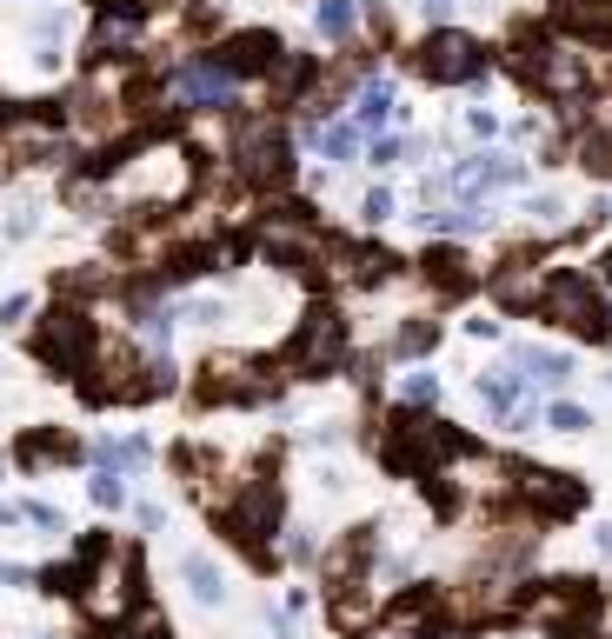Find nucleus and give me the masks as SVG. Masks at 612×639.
I'll return each instance as SVG.
<instances>
[{"mask_svg":"<svg viewBox=\"0 0 612 639\" xmlns=\"http://www.w3.org/2000/svg\"><path fill=\"white\" fill-rule=\"evenodd\" d=\"M93 320L80 313V307H53L47 320H40V333H33V353L47 360V367H60V373H87V360H93Z\"/></svg>","mask_w":612,"mask_h":639,"instance_id":"obj_9","label":"nucleus"},{"mask_svg":"<svg viewBox=\"0 0 612 639\" xmlns=\"http://www.w3.org/2000/svg\"><path fill=\"white\" fill-rule=\"evenodd\" d=\"M73 600H80V613L100 620V627L133 620V613H140V560H133L127 547H87L80 580H73Z\"/></svg>","mask_w":612,"mask_h":639,"instance_id":"obj_1","label":"nucleus"},{"mask_svg":"<svg viewBox=\"0 0 612 639\" xmlns=\"http://www.w3.org/2000/svg\"><path fill=\"white\" fill-rule=\"evenodd\" d=\"M93 507H107V513H120V507H127V480L100 467V473H93Z\"/></svg>","mask_w":612,"mask_h":639,"instance_id":"obj_38","label":"nucleus"},{"mask_svg":"<svg viewBox=\"0 0 612 639\" xmlns=\"http://www.w3.org/2000/svg\"><path fill=\"white\" fill-rule=\"evenodd\" d=\"M526 180V160H513V153H480V160H460L453 173H447V187L453 193H493V187H520Z\"/></svg>","mask_w":612,"mask_h":639,"instance_id":"obj_18","label":"nucleus"},{"mask_svg":"<svg viewBox=\"0 0 612 639\" xmlns=\"http://www.w3.org/2000/svg\"><path fill=\"white\" fill-rule=\"evenodd\" d=\"M87 373H93V380H87V400H153V393H147V353L127 347V340L93 347Z\"/></svg>","mask_w":612,"mask_h":639,"instance_id":"obj_10","label":"nucleus"},{"mask_svg":"<svg viewBox=\"0 0 612 639\" xmlns=\"http://www.w3.org/2000/svg\"><path fill=\"white\" fill-rule=\"evenodd\" d=\"M546 267H533V260H506L500 273H493V300L500 307H513V313H540V300H546Z\"/></svg>","mask_w":612,"mask_h":639,"instance_id":"obj_19","label":"nucleus"},{"mask_svg":"<svg viewBox=\"0 0 612 639\" xmlns=\"http://www.w3.org/2000/svg\"><path fill=\"white\" fill-rule=\"evenodd\" d=\"M540 313L546 320H560V327H573L580 340H600L606 333V293L586 280V273H553L546 280V300H540Z\"/></svg>","mask_w":612,"mask_h":639,"instance_id":"obj_7","label":"nucleus"},{"mask_svg":"<svg viewBox=\"0 0 612 639\" xmlns=\"http://www.w3.org/2000/svg\"><path fill=\"white\" fill-rule=\"evenodd\" d=\"M546 427H553V433H586V427H593V413H586V407H573V400H553V407H546Z\"/></svg>","mask_w":612,"mask_h":639,"instance_id":"obj_35","label":"nucleus"},{"mask_svg":"<svg viewBox=\"0 0 612 639\" xmlns=\"http://www.w3.org/2000/svg\"><path fill=\"white\" fill-rule=\"evenodd\" d=\"M340 360H347V320H340L333 307H307L300 333L287 340V373H300V380H327Z\"/></svg>","mask_w":612,"mask_h":639,"instance_id":"obj_5","label":"nucleus"},{"mask_svg":"<svg viewBox=\"0 0 612 639\" xmlns=\"http://www.w3.org/2000/svg\"><path fill=\"white\" fill-rule=\"evenodd\" d=\"M280 553H287V560H313V540H307V533H287V547H280Z\"/></svg>","mask_w":612,"mask_h":639,"instance_id":"obj_45","label":"nucleus"},{"mask_svg":"<svg viewBox=\"0 0 612 639\" xmlns=\"http://www.w3.org/2000/svg\"><path fill=\"white\" fill-rule=\"evenodd\" d=\"M453 7H466V0H427V13H453Z\"/></svg>","mask_w":612,"mask_h":639,"instance_id":"obj_49","label":"nucleus"},{"mask_svg":"<svg viewBox=\"0 0 612 639\" xmlns=\"http://www.w3.org/2000/svg\"><path fill=\"white\" fill-rule=\"evenodd\" d=\"M113 193H120L127 207H173V200L193 193V153H187L180 140H153V147H140L133 160H120Z\"/></svg>","mask_w":612,"mask_h":639,"instance_id":"obj_3","label":"nucleus"},{"mask_svg":"<svg viewBox=\"0 0 612 639\" xmlns=\"http://www.w3.org/2000/svg\"><path fill=\"white\" fill-rule=\"evenodd\" d=\"M313 153L320 160H353V147H360V127L353 120H313Z\"/></svg>","mask_w":612,"mask_h":639,"instance_id":"obj_28","label":"nucleus"},{"mask_svg":"<svg viewBox=\"0 0 612 639\" xmlns=\"http://www.w3.org/2000/svg\"><path fill=\"white\" fill-rule=\"evenodd\" d=\"M0 587H27V567H0Z\"/></svg>","mask_w":612,"mask_h":639,"instance_id":"obj_48","label":"nucleus"},{"mask_svg":"<svg viewBox=\"0 0 612 639\" xmlns=\"http://www.w3.org/2000/svg\"><path fill=\"white\" fill-rule=\"evenodd\" d=\"M313 27H320V40H353L360 13H353V0H320L313 7Z\"/></svg>","mask_w":612,"mask_h":639,"instance_id":"obj_31","label":"nucleus"},{"mask_svg":"<svg viewBox=\"0 0 612 639\" xmlns=\"http://www.w3.org/2000/svg\"><path fill=\"white\" fill-rule=\"evenodd\" d=\"M167 80H173V87H180V93H187L193 107H207V113H213V107H233V93H240V73H233V67H227L220 53L180 60V67H173Z\"/></svg>","mask_w":612,"mask_h":639,"instance_id":"obj_15","label":"nucleus"},{"mask_svg":"<svg viewBox=\"0 0 612 639\" xmlns=\"http://www.w3.org/2000/svg\"><path fill=\"white\" fill-rule=\"evenodd\" d=\"M420 227H427V233H453V240H466V233L486 227V213H480V207H453V213H427Z\"/></svg>","mask_w":612,"mask_h":639,"instance_id":"obj_32","label":"nucleus"},{"mask_svg":"<svg viewBox=\"0 0 612 639\" xmlns=\"http://www.w3.org/2000/svg\"><path fill=\"white\" fill-rule=\"evenodd\" d=\"M273 393H280V380H273L260 360H247V353H213L207 373H200V400H240V407H260V400H273Z\"/></svg>","mask_w":612,"mask_h":639,"instance_id":"obj_11","label":"nucleus"},{"mask_svg":"<svg viewBox=\"0 0 612 639\" xmlns=\"http://www.w3.org/2000/svg\"><path fill=\"white\" fill-rule=\"evenodd\" d=\"M513 73L526 87H540L546 100H580L593 87V67H586V40L580 33H540V40H520L513 47Z\"/></svg>","mask_w":612,"mask_h":639,"instance_id":"obj_2","label":"nucleus"},{"mask_svg":"<svg viewBox=\"0 0 612 639\" xmlns=\"http://www.w3.org/2000/svg\"><path fill=\"white\" fill-rule=\"evenodd\" d=\"M107 7H113V13H133V20H140V13H153V7H167V0H107Z\"/></svg>","mask_w":612,"mask_h":639,"instance_id":"obj_46","label":"nucleus"},{"mask_svg":"<svg viewBox=\"0 0 612 639\" xmlns=\"http://www.w3.org/2000/svg\"><path fill=\"white\" fill-rule=\"evenodd\" d=\"M400 153H407V147H400V140H380V133H373V167H393V160H400Z\"/></svg>","mask_w":612,"mask_h":639,"instance_id":"obj_44","label":"nucleus"},{"mask_svg":"<svg viewBox=\"0 0 612 639\" xmlns=\"http://www.w3.org/2000/svg\"><path fill=\"white\" fill-rule=\"evenodd\" d=\"M260 240H267V253H273V260H287V267H300V273H313V267H320V247H327V233L313 227V213H307V207H280V213L267 220V233H260Z\"/></svg>","mask_w":612,"mask_h":639,"instance_id":"obj_13","label":"nucleus"},{"mask_svg":"<svg viewBox=\"0 0 612 639\" xmlns=\"http://www.w3.org/2000/svg\"><path fill=\"white\" fill-rule=\"evenodd\" d=\"M20 520H33V527H47V533H67V520H60L53 507H40V500H33V507H20Z\"/></svg>","mask_w":612,"mask_h":639,"instance_id":"obj_42","label":"nucleus"},{"mask_svg":"<svg viewBox=\"0 0 612 639\" xmlns=\"http://www.w3.org/2000/svg\"><path fill=\"white\" fill-rule=\"evenodd\" d=\"M180 573H187V587H193V600H200V607H220V600H227V573H220L207 553H187V560H180Z\"/></svg>","mask_w":612,"mask_h":639,"instance_id":"obj_30","label":"nucleus"},{"mask_svg":"<svg viewBox=\"0 0 612 639\" xmlns=\"http://www.w3.org/2000/svg\"><path fill=\"white\" fill-rule=\"evenodd\" d=\"M307 87H313V60L307 53H280L273 67H267V100L280 107V100H307Z\"/></svg>","mask_w":612,"mask_h":639,"instance_id":"obj_23","label":"nucleus"},{"mask_svg":"<svg viewBox=\"0 0 612 639\" xmlns=\"http://www.w3.org/2000/svg\"><path fill=\"white\" fill-rule=\"evenodd\" d=\"M433 347H440V320H407L400 340H393V353H407V360H420V353H433Z\"/></svg>","mask_w":612,"mask_h":639,"instance_id":"obj_34","label":"nucleus"},{"mask_svg":"<svg viewBox=\"0 0 612 639\" xmlns=\"http://www.w3.org/2000/svg\"><path fill=\"white\" fill-rule=\"evenodd\" d=\"M600 293H606V313H612V253L600 260Z\"/></svg>","mask_w":612,"mask_h":639,"instance_id":"obj_47","label":"nucleus"},{"mask_svg":"<svg viewBox=\"0 0 612 639\" xmlns=\"http://www.w3.org/2000/svg\"><path fill=\"white\" fill-rule=\"evenodd\" d=\"M273 513H280V493H273V480H260V473H253V480L220 507V527H227L240 547H253V553H260V547H267V533H273Z\"/></svg>","mask_w":612,"mask_h":639,"instance_id":"obj_12","label":"nucleus"},{"mask_svg":"<svg viewBox=\"0 0 612 639\" xmlns=\"http://www.w3.org/2000/svg\"><path fill=\"white\" fill-rule=\"evenodd\" d=\"M0 147L27 167V160H53L60 153V113H20L0 127Z\"/></svg>","mask_w":612,"mask_h":639,"instance_id":"obj_17","label":"nucleus"},{"mask_svg":"<svg viewBox=\"0 0 612 639\" xmlns=\"http://www.w3.org/2000/svg\"><path fill=\"white\" fill-rule=\"evenodd\" d=\"M360 213H367V220H373V227H380V220H393V193H387V187H373V193H367V207H360Z\"/></svg>","mask_w":612,"mask_h":639,"instance_id":"obj_41","label":"nucleus"},{"mask_svg":"<svg viewBox=\"0 0 612 639\" xmlns=\"http://www.w3.org/2000/svg\"><path fill=\"white\" fill-rule=\"evenodd\" d=\"M427 280H433L440 293H466L480 273H473V260H466L460 247H433V253H427Z\"/></svg>","mask_w":612,"mask_h":639,"instance_id":"obj_27","label":"nucleus"},{"mask_svg":"<svg viewBox=\"0 0 612 639\" xmlns=\"http://www.w3.org/2000/svg\"><path fill=\"white\" fill-rule=\"evenodd\" d=\"M580 160H586V173L612 180V133H586V140H580Z\"/></svg>","mask_w":612,"mask_h":639,"instance_id":"obj_36","label":"nucleus"},{"mask_svg":"<svg viewBox=\"0 0 612 639\" xmlns=\"http://www.w3.org/2000/svg\"><path fill=\"white\" fill-rule=\"evenodd\" d=\"M480 400H486V413H500V420H513V427L533 420V413H526V380H520V373H480Z\"/></svg>","mask_w":612,"mask_h":639,"instance_id":"obj_20","label":"nucleus"},{"mask_svg":"<svg viewBox=\"0 0 612 639\" xmlns=\"http://www.w3.org/2000/svg\"><path fill=\"white\" fill-rule=\"evenodd\" d=\"M413 67H420L433 87H460V80H480V73H486V47H480L473 33H460V27H440V33L420 40Z\"/></svg>","mask_w":612,"mask_h":639,"instance_id":"obj_8","label":"nucleus"},{"mask_svg":"<svg viewBox=\"0 0 612 639\" xmlns=\"http://www.w3.org/2000/svg\"><path fill=\"white\" fill-rule=\"evenodd\" d=\"M400 400H407V407H433V400H440V373H407V380H400Z\"/></svg>","mask_w":612,"mask_h":639,"instance_id":"obj_37","label":"nucleus"},{"mask_svg":"<svg viewBox=\"0 0 612 639\" xmlns=\"http://www.w3.org/2000/svg\"><path fill=\"white\" fill-rule=\"evenodd\" d=\"M233 160H240V173H247L253 187H287V180H293V140H287V127H280L273 113H260V120L240 127Z\"/></svg>","mask_w":612,"mask_h":639,"instance_id":"obj_6","label":"nucleus"},{"mask_svg":"<svg viewBox=\"0 0 612 639\" xmlns=\"http://www.w3.org/2000/svg\"><path fill=\"white\" fill-rule=\"evenodd\" d=\"M113 639H173V627H167V613H153V607H147L133 627H113Z\"/></svg>","mask_w":612,"mask_h":639,"instance_id":"obj_39","label":"nucleus"},{"mask_svg":"<svg viewBox=\"0 0 612 639\" xmlns=\"http://www.w3.org/2000/svg\"><path fill=\"white\" fill-rule=\"evenodd\" d=\"M320 267H327V280H347V287H380L400 273V260L387 247H353V240H327Z\"/></svg>","mask_w":612,"mask_h":639,"instance_id":"obj_16","label":"nucleus"},{"mask_svg":"<svg viewBox=\"0 0 612 639\" xmlns=\"http://www.w3.org/2000/svg\"><path fill=\"white\" fill-rule=\"evenodd\" d=\"M133 40H140L133 13H113V7H107V13L93 20V33H87V53H93V60H113V53H127Z\"/></svg>","mask_w":612,"mask_h":639,"instance_id":"obj_25","label":"nucleus"},{"mask_svg":"<svg viewBox=\"0 0 612 639\" xmlns=\"http://www.w3.org/2000/svg\"><path fill=\"white\" fill-rule=\"evenodd\" d=\"M280 53H287V47H280L273 33H260V27H253V33H233V40L220 47V60H227L233 73H260V67H273Z\"/></svg>","mask_w":612,"mask_h":639,"instance_id":"obj_22","label":"nucleus"},{"mask_svg":"<svg viewBox=\"0 0 612 639\" xmlns=\"http://www.w3.org/2000/svg\"><path fill=\"white\" fill-rule=\"evenodd\" d=\"M387 120H393V80L373 73V80H360V93H353V127H360V133H380Z\"/></svg>","mask_w":612,"mask_h":639,"instance_id":"obj_26","label":"nucleus"},{"mask_svg":"<svg viewBox=\"0 0 612 639\" xmlns=\"http://www.w3.org/2000/svg\"><path fill=\"white\" fill-rule=\"evenodd\" d=\"M360 639H433V600H400L393 620H373Z\"/></svg>","mask_w":612,"mask_h":639,"instance_id":"obj_21","label":"nucleus"},{"mask_svg":"<svg viewBox=\"0 0 612 639\" xmlns=\"http://www.w3.org/2000/svg\"><path fill=\"white\" fill-rule=\"evenodd\" d=\"M586 133H612V87L593 100V113H586Z\"/></svg>","mask_w":612,"mask_h":639,"instance_id":"obj_43","label":"nucleus"},{"mask_svg":"<svg viewBox=\"0 0 612 639\" xmlns=\"http://www.w3.org/2000/svg\"><path fill=\"white\" fill-rule=\"evenodd\" d=\"M466 440L447 427V420H427V413H400V420H387V440H380V453H387V467H400V473H433L440 460H453Z\"/></svg>","mask_w":612,"mask_h":639,"instance_id":"obj_4","label":"nucleus"},{"mask_svg":"<svg viewBox=\"0 0 612 639\" xmlns=\"http://www.w3.org/2000/svg\"><path fill=\"white\" fill-rule=\"evenodd\" d=\"M73 453H80V447H73L67 433H27V440H20V467H27V473H47L53 460H73Z\"/></svg>","mask_w":612,"mask_h":639,"instance_id":"obj_29","label":"nucleus"},{"mask_svg":"<svg viewBox=\"0 0 612 639\" xmlns=\"http://www.w3.org/2000/svg\"><path fill=\"white\" fill-rule=\"evenodd\" d=\"M513 493H520L540 520H566V513H580V500H586V487H580L573 473H553V467H513Z\"/></svg>","mask_w":612,"mask_h":639,"instance_id":"obj_14","label":"nucleus"},{"mask_svg":"<svg viewBox=\"0 0 612 639\" xmlns=\"http://www.w3.org/2000/svg\"><path fill=\"white\" fill-rule=\"evenodd\" d=\"M513 367L526 387H566L573 380V360L566 353H546V347H513Z\"/></svg>","mask_w":612,"mask_h":639,"instance_id":"obj_24","label":"nucleus"},{"mask_svg":"<svg viewBox=\"0 0 612 639\" xmlns=\"http://www.w3.org/2000/svg\"><path fill=\"white\" fill-rule=\"evenodd\" d=\"M593 547H600V553L612 560V527H600V540H593Z\"/></svg>","mask_w":612,"mask_h":639,"instance_id":"obj_50","label":"nucleus"},{"mask_svg":"<svg viewBox=\"0 0 612 639\" xmlns=\"http://www.w3.org/2000/svg\"><path fill=\"white\" fill-rule=\"evenodd\" d=\"M100 467L107 473H140L147 467V440H100Z\"/></svg>","mask_w":612,"mask_h":639,"instance_id":"obj_33","label":"nucleus"},{"mask_svg":"<svg viewBox=\"0 0 612 639\" xmlns=\"http://www.w3.org/2000/svg\"><path fill=\"white\" fill-rule=\"evenodd\" d=\"M466 133L493 140V133H500V113H493V107H473V113H466Z\"/></svg>","mask_w":612,"mask_h":639,"instance_id":"obj_40","label":"nucleus"}]
</instances>
